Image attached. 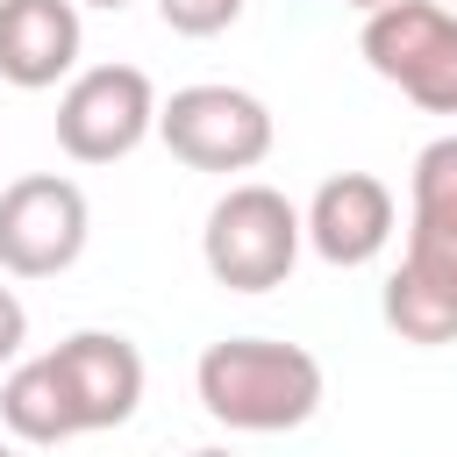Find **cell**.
Returning <instances> with one entry per match:
<instances>
[{
    "instance_id": "1",
    "label": "cell",
    "mask_w": 457,
    "mask_h": 457,
    "mask_svg": "<svg viewBox=\"0 0 457 457\" xmlns=\"http://www.w3.org/2000/svg\"><path fill=\"white\" fill-rule=\"evenodd\" d=\"M193 393L207 407V421L236 428V436H286L300 421H314L328 378L321 357L278 336H221L200 350L193 364Z\"/></svg>"
},
{
    "instance_id": "2",
    "label": "cell",
    "mask_w": 457,
    "mask_h": 457,
    "mask_svg": "<svg viewBox=\"0 0 457 457\" xmlns=\"http://www.w3.org/2000/svg\"><path fill=\"white\" fill-rule=\"evenodd\" d=\"M307 250V228H300V207L264 186V179H243L228 186L214 207H207V228H200V264L214 286L228 293H271L293 278Z\"/></svg>"
},
{
    "instance_id": "3",
    "label": "cell",
    "mask_w": 457,
    "mask_h": 457,
    "mask_svg": "<svg viewBox=\"0 0 457 457\" xmlns=\"http://www.w3.org/2000/svg\"><path fill=\"white\" fill-rule=\"evenodd\" d=\"M157 136L186 171H257L271 157V107L243 86H179L171 100H157Z\"/></svg>"
},
{
    "instance_id": "4",
    "label": "cell",
    "mask_w": 457,
    "mask_h": 457,
    "mask_svg": "<svg viewBox=\"0 0 457 457\" xmlns=\"http://www.w3.org/2000/svg\"><path fill=\"white\" fill-rule=\"evenodd\" d=\"M357 50L414 107L457 114V7H443V0H393V7L364 14Z\"/></svg>"
},
{
    "instance_id": "5",
    "label": "cell",
    "mask_w": 457,
    "mask_h": 457,
    "mask_svg": "<svg viewBox=\"0 0 457 457\" xmlns=\"http://www.w3.org/2000/svg\"><path fill=\"white\" fill-rule=\"evenodd\" d=\"M157 136V86L143 64H86L57 93V150L71 164H121Z\"/></svg>"
},
{
    "instance_id": "6",
    "label": "cell",
    "mask_w": 457,
    "mask_h": 457,
    "mask_svg": "<svg viewBox=\"0 0 457 457\" xmlns=\"http://www.w3.org/2000/svg\"><path fill=\"white\" fill-rule=\"evenodd\" d=\"M93 207L64 171H21L0 186V271L7 278H57L86 257Z\"/></svg>"
},
{
    "instance_id": "7",
    "label": "cell",
    "mask_w": 457,
    "mask_h": 457,
    "mask_svg": "<svg viewBox=\"0 0 457 457\" xmlns=\"http://www.w3.org/2000/svg\"><path fill=\"white\" fill-rule=\"evenodd\" d=\"M64 400H71V421L79 436H100V428H121L136 407H143V350L114 328H79L64 336L57 350H43Z\"/></svg>"
},
{
    "instance_id": "8",
    "label": "cell",
    "mask_w": 457,
    "mask_h": 457,
    "mask_svg": "<svg viewBox=\"0 0 457 457\" xmlns=\"http://www.w3.org/2000/svg\"><path fill=\"white\" fill-rule=\"evenodd\" d=\"M300 228H307V250H314L321 264L357 271V264H371V257L393 243L400 207H393V186H386L378 171H336V179L314 186Z\"/></svg>"
},
{
    "instance_id": "9",
    "label": "cell",
    "mask_w": 457,
    "mask_h": 457,
    "mask_svg": "<svg viewBox=\"0 0 457 457\" xmlns=\"http://www.w3.org/2000/svg\"><path fill=\"white\" fill-rule=\"evenodd\" d=\"M86 21L79 0H0V79L21 93H43L79 71Z\"/></svg>"
},
{
    "instance_id": "10",
    "label": "cell",
    "mask_w": 457,
    "mask_h": 457,
    "mask_svg": "<svg viewBox=\"0 0 457 457\" xmlns=\"http://www.w3.org/2000/svg\"><path fill=\"white\" fill-rule=\"evenodd\" d=\"M378 307H386V328L400 343H421V350L457 343V264H436V257H414L407 250L393 264Z\"/></svg>"
},
{
    "instance_id": "11",
    "label": "cell",
    "mask_w": 457,
    "mask_h": 457,
    "mask_svg": "<svg viewBox=\"0 0 457 457\" xmlns=\"http://www.w3.org/2000/svg\"><path fill=\"white\" fill-rule=\"evenodd\" d=\"M407 250L457 264V129L436 136L407 171Z\"/></svg>"
},
{
    "instance_id": "12",
    "label": "cell",
    "mask_w": 457,
    "mask_h": 457,
    "mask_svg": "<svg viewBox=\"0 0 457 457\" xmlns=\"http://www.w3.org/2000/svg\"><path fill=\"white\" fill-rule=\"evenodd\" d=\"M0 421H7V436L29 443V450H50V443H71V436H79L71 400H64L50 357H29V364L7 371V386H0Z\"/></svg>"
},
{
    "instance_id": "13",
    "label": "cell",
    "mask_w": 457,
    "mask_h": 457,
    "mask_svg": "<svg viewBox=\"0 0 457 457\" xmlns=\"http://www.w3.org/2000/svg\"><path fill=\"white\" fill-rule=\"evenodd\" d=\"M236 14H243V0H157V21L171 36H221V29H236Z\"/></svg>"
},
{
    "instance_id": "14",
    "label": "cell",
    "mask_w": 457,
    "mask_h": 457,
    "mask_svg": "<svg viewBox=\"0 0 457 457\" xmlns=\"http://www.w3.org/2000/svg\"><path fill=\"white\" fill-rule=\"evenodd\" d=\"M21 343H29V307H21L14 286H0V364H14Z\"/></svg>"
},
{
    "instance_id": "15",
    "label": "cell",
    "mask_w": 457,
    "mask_h": 457,
    "mask_svg": "<svg viewBox=\"0 0 457 457\" xmlns=\"http://www.w3.org/2000/svg\"><path fill=\"white\" fill-rule=\"evenodd\" d=\"M343 7H357V14H378V7H393V0H343Z\"/></svg>"
},
{
    "instance_id": "16",
    "label": "cell",
    "mask_w": 457,
    "mask_h": 457,
    "mask_svg": "<svg viewBox=\"0 0 457 457\" xmlns=\"http://www.w3.org/2000/svg\"><path fill=\"white\" fill-rule=\"evenodd\" d=\"M79 7H107V14H121V7H129V0H79Z\"/></svg>"
},
{
    "instance_id": "17",
    "label": "cell",
    "mask_w": 457,
    "mask_h": 457,
    "mask_svg": "<svg viewBox=\"0 0 457 457\" xmlns=\"http://www.w3.org/2000/svg\"><path fill=\"white\" fill-rule=\"evenodd\" d=\"M193 457H228V450H193Z\"/></svg>"
},
{
    "instance_id": "18",
    "label": "cell",
    "mask_w": 457,
    "mask_h": 457,
    "mask_svg": "<svg viewBox=\"0 0 457 457\" xmlns=\"http://www.w3.org/2000/svg\"><path fill=\"white\" fill-rule=\"evenodd\" d=\"M0 457H21V450H14V443H0Z\"/></svg>"
}]
</instances>
